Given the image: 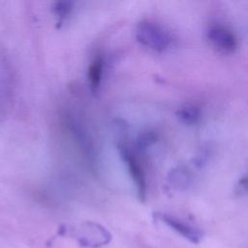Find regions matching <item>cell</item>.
<instances>
[{"mask_svg":"<svg viewBox=\"0 0 248 248\" xmlns=\"http://www.w3.org/2000/svg\"><path fill=\"white\" fill-rule=\"evenodd\" d=\"M136 38L140 44L155 51L167 49L171 43L170 34L162 25L149 19L138 23Z\"/></svg>","mask_w":248,"mask_h":248,"instance_id":"7a4b0ae2","label":"cell"},{"mask_svg":"<svg viewBox=\"0 0 248 248\" xmlns=\"http://www.w3.org/2000/svg\"><path fill=\"white\" fill-rule=\"evenodd\" d=\"M74 9L72 2H56L53 6L54 15L57 17V22L63 24V22L70 16Z\"/></svg>","mask_w":248,"mask_h":248,"instance_id":"9c48e42d","label":"cell"},{"mask_svg":"<svg viewBox=\"0 0 248 248\" xmlns=\"http://www.w3.org/2000/svg\"><path fill=\"white\" fill-rule=\"evenodd\" d=\"M105 69V59L103 54H96L90 61L87 71L88 84L93 93L98 92L104 75Z\"/></svg>","mask_w":248,"mask_h":248,"instance_id":"8992f818","label":"cell"},{"mask_svg":"<svg viewBox=\"0 0 248 248\" xmlns=\"http://www.w3.org/2000/svg\"><path fill=\"white\" fill-rule=\"evenodd\" d=\"M169 181L175 188H185L190 183V174L185 168L178 167L170 171Z\"/></svg>","mask_w":248,"mask_h":248,"instance_id":"ba28073f","label":"cell"},{"mask_svg":"<svg viewBox=\"0 0 248 248\" xmlns=\"http://www.w3.org/2000/svg\"><path fill=\"white\" fill-rule=\"evenodd\" d=\"M157 140V135L153 132H146L140 135L138 139V148L140 150H143L147 148L149 145L153 144Z\"/></svg>","mask_w":248,"mask_h":248,"instance_id":"30bf717a","label":"cell"},{"mask_svg":"<svg viewBox=\"0 0 248 248\" xmlns=\"http://www.w3.org/2000/svg\"><path fill=\"white\" fill-rule=\"evenodd\" d=\"M235 190L240 194H248V175L240 178L235 185Z\"/></svg>","mask_w":248,"mask_h":248,"instance_id":"8fae6325","label":"cell"},{"mask_svg":"<svg viewBox=\"0 0 248 248\" xmlns=\"http://www.w3.org/2000/svg\"><path fill=\"white\" fill-rule=\"evenodd\" d=\"M154 216L192 243H199L203 236V232L201 230L185 224L172 216L165 213H155Z\"/></svg>","mask_w":248,"mask_h":248,"instance_id":"5b68a950","label":"cell"},{"mask_svg":"<svg viewBox=\"0 0 248 248\" xmlns=\"http://www.w3.org/2000/svg\"><path fill=\"white\" fill-rule=\"evenodd\" d=\"M118 152L130 174L131 179L133 180L140 201L144 202L146 199L147 184L145 173L139 158L134 150L124 142L118 143Z\"/></svg>","mask_w":248,"mask_h":248,"instance_id":"3957f363","label":"cell"},{"mask_svg":"<svg viewBox=\"0 0 248 248\" xmlns=\"http://www.w3.org/2000/svg\"><path fill=\"white\" fill-rule=\"evenodd\" d=\"M60 234L69 235L85 248H100L111 240L109 232L95 222H84L74 227H64L60 229Z\"/></svg>","mask_w":248,"mask_h":248,"instance_id":"6da1fadb","label":"cell"},{"mask_svg":"<svg viewBox=\"0 0 248 248\" xmlns=\"http://www.w3.org/2000/svg\"><path fill=\"white\" fill-rule=\"evenodd\" d=\"M207 39L212 47L224 54L233 52L237 46V41L232 31L222 25L211 26L207 31Z\"/></svg>","mask_w":248,"mask_h":248,"instance_id":"277c9868","label":"cell"},{"mask_svg":"<svg viewBox=\"0 0 248 248\" xmlns=\"http://www.w3.org/2000/svg\"><path fill=\"white\" fill-rule=\"evenodd\" d=\"M178 118L186 124H196L201 118V109L193 104H185L177 110Z\"/></svg>","mask_w":248,"mask_h":248,"instance_id":"52a82bcc","label":"cell"}]
</instances>
